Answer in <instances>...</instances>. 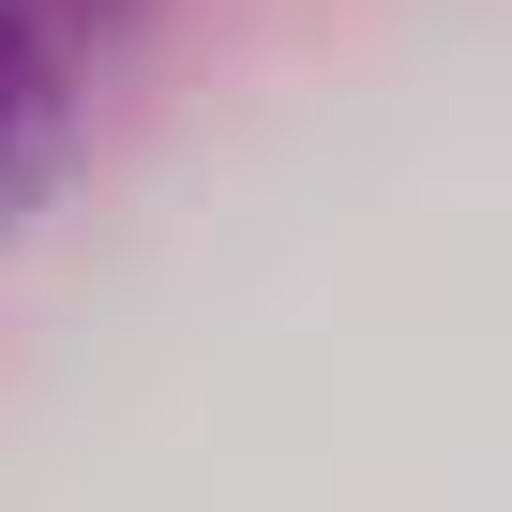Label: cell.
Wrapping results in <instances>:
<instances>
[{
	"instance_id": "obj_1",
	"label": "cell",
	"mask_w": 512,
	"mask_h": 512,
	"mask_svg": "<svg viewBox=\"0 0 512 512\" xmlns=\"http://www.w3.org/2000/svg\"><path fill=\"white\" fill-rule=\"evenodd\" d=\"M121 31H136V0H0V211L61 166V136L91 121Z\"/></svg>"
}]
</instances>
